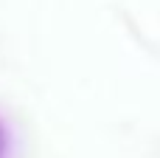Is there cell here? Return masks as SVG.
Wrapping results in <instances>:
<instances>
[{"label": "cell", "mask_w": 160, "mask_h": 158, "mask_svg": "<svg viewBox=\"0 0 160 158\" xmlns=\"http://www.w3.org/2000/svg\"><path fill=\"white\" fill-rule=\"evenodd\" d=\"M8 147H11V136H8L6 122L0 119V158H8Z\"/></svg>", "instance_id": "obj_1"}]
</instances>
